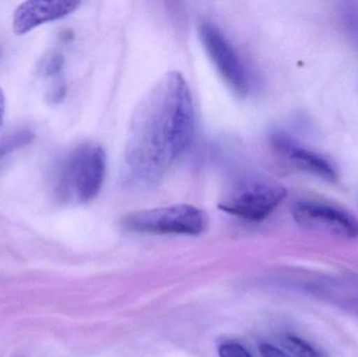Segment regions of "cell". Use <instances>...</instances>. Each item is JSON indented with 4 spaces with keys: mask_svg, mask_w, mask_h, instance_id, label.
I'll return each instance as SVG.
<instances>
[{
    "mask_svg": "<svg viewBox=\"0 0 358 357\" xmlns=\"http://www.w3.org/2000/svg\"><path fill=\"white\" fill-rule=\"evenodd\" d=\"M206 212L194 205H176L134 212L124 217L127 231L142 234H201L208 226Z\"/></svg>",
    "mask_w": 358,
    "mask_h": 357,
    "instance_id": "277c9868",
    "label": "cell"
},
{
    "mask_svg": "<svg viewBox=\"0 0 358 357\" xmlns=\"http://www.w3.org/2000/svg\"><path fill=\"white\" fill-rule=\"evenodd\" d=\"M0 56H1V50H0Z\"/></svg>",
    "mask_w": 358,
    "mask_h": 357,
    "instance_id": "e0dca14e",
    "label": "cell"
},
{
    "mask_svg": "<svg viewBox=\"0 0 358 357\" xmlns=\"http://www.w3.org/2000/svg\"><path fill=\"white\" fill-rule=\"evenodd\" d=\"M199 36L206 54L225 83L238 96H246L252 87V77L227 36L212 22L201 23Z\"/></svg>",
    "mask_w": 358,
    "mask_h": 357,
    "instance_id": "5b68a950",
    "label": "cell"
},
{
    "mask_svg": "<svg viewBox=\"0 0 358 357\" xmlns=\"http://www.w3.org/2000/svg\"><path fill=\"white\" fill-rule=\"evenodd\" d=\"M64 66V57L61 54H54L44 61L41 67L42 75L45 77L58 75Z\"/></svg>",
    "mask_w": 358,
    "mask_h": 357,
    "instance_id": "7c38bea8",
    "label": "cell"
},
{
    "mask_svg": "<svg viewBox=\"0 0 358 357\" xmlns=\"http://www.w3.org/2000/svg\"><path fill=\"white\" fill-rule=\"evenodd\" d=\"M195 133L191 90L178 71L165 73L141 100L129 124L123 174L126 184L148 188L187 152Z\"/></svg>",
    "mask_w": 358,
    "mask_h": 357,
    "instance_id": "6da1fadb",
    "label": "cell"
},
{
    "mask_svg": "<svg viewBox=\"0 0 358 357\" xmlns=\"http://www.w3.org/2000/svg\"><path fill=\"white\" fill-rule=\"evenodd\" d=\"M294 221L305 230L338 238H358V220L341 207L313 201H296L292 207Z\"/></svg>",
    "mask_w": 358,
    "mask_h": 357,
    "instance_id": "8992f818",
    "label": "cell"
},
{
    "mask_svg": "<svg viewBox=\"0 0 358 357\" xmlns=\"http://www.w3.org/2000/svg\"><path fill=\"white\" fill-rule=\"evenodd\" d=\"M4 115H6V96L3 90L0 88V126L3 124Z\"/></svg>",
    "mask_w": 358,
    "mask_h": 357,
    "instance_id": "2e32d148",
    "label": "cell"
},
{
    "mask_svg": "<svg viewBox=\"0 0 358 357\" xmlns=\"http://www.w3.org/2000/svg\"><path fill=\"white\" fill-rule=\"evenodd\" d=\"M283 345L288 354L294 357H325L308 342L296 335H286L283 337Z\"/></svg>",
    "mask_w": 358,
    "mask_h": 357,
    "instance_id": "30bf717a",
    "label": "cell"
},
{
    "mask_svg": "<svg viewBox=\"0 0 358 357\" xmlns=\"http://www.w3.org/2000/svg\"><path fill=\"white\" fill-rule=\"evenodd\" d=\"M66 94V86L64 83H59L52 88V92H50V100L52 102L58 103L64 99Z\"/></svg>",
    "mask_w": 358,
    "mask_h": 357,
    "instance_id": "9a60e30c",
    "label": "cell"
},
{
    "mask_svg": "<svg viewBox=\"0 0 358 357\" xmlns=\"http://www.w3.org/2000/svg\"><path fill=\"white\" fill-rule=\"evenodd\" d=\"M287 191L277 182L261 178H244L223 194L218 207L233 216L259 222L266 219L285 199Z\"/></svg>",
    "mask_w": 358,
    "mask_h": 357,
    "instance_id": "3957f363",
    "label": "cell"
},
{
    "mask_svg": "<svg viewBox=\"0 0 358 357\" xmlns=\"http://www.w3.org/2000/svg\"><path fill=\"white\" fill-rule=\"evenodd\" d=\"M259 351H260L262 357H294L290 356L288 352L275 347V346L271 345V344H261L259 346Z\"/></svg>",
    "mask_w": 358,
    "mask_h": 357,
    "instance_id": "5bb4252c",
    "label": "cell"
},
{
    "mask_svg": "<svg viewBox=\"0 0 358 357\" xmlns=\"http://www.w3.org/2000/svg\"><path fill=\"white\" fill-rule=\"evenodd\" d=\"M273 148L285 157L292 165L299 169L307 172L315 177L321 178L328 182H336L338 178V171L325 156L299 144L294 138L285 132H271L269 136Z\"/></svg>",
    "mask_w": 358,
    "mask_h": 357,
    "instance_id": "52a82bcc",
    "label": "cell"
},
{
    "mask_svg": "<svg viewBox=\"0 0 358 357\" xmlns=\"http://www.w3.org/2000/svg\"><path fill=\"white\" fill-rule=\"evenodd\" d=\"M80 2L73 0L22 2L13 15V29L17 35H24L46 22L59 20L79 8Z\"/></svg>",
    "mask_w": 358,
    "mask_h": 357,
    "instance_id": "ba28073f",
    "label": "cell"
},
{
    "mask_svg": "<svg viewBox=\"0 0 358 357\" xmlns=\"http://www.w3.org/2000/svg\"><path fill=\"white\" fill-rule=\"evenodd\" d=\"M106 175V154L100 145L84 143L64 155L56 169L55 194L65 203H90L96 198Z\"/></svg>",
    "mask_w": 358,
    "mask_h": 357,
    "instance_id": "7a4b0ae2",
    "label": "cell"
},
{
    "mask_svg": "<svg viewBox=\"0 0 358 357\" xmlns=\"http://www.w3.org/2000/svg\"><path fill=\"white\" fill-rule=\"evenodd\" d=\"M34 138L35 134L29 129L18 130L0 138V161L8 156L10 153L31 144Z\"/></svg>",
    "mask_w": 358,
    "mask_h": 357,
    "instance_id": "9c48e42d",
    "label": "cell"
},
{
    "mask_svg": "<svg viewBox=\"0 0 358 357\" xmlns=\"http://www.w3.org/2000/svg\"><path fill=\"white\" fill-rule=\"evenodd\" d=\"M343 19L345 27L348 29L351 37L358 44V8L355 4L347 3L342 8Z\"/></svg>",
    "mask_w": 358,
    "mask_h": 357,
    "instance_id": "8fae6325",
    "label": "cell"
},
{
    "mask_svg": "<svg viewBox=\"0 0 358 357\" xmlns=\"http://www.w3.org/2000/svg\"><path fill=\"white\" fill-rule=\"evenodd\" d=\"M218 354L220 357H252L243 346L235 342H227L219 346Z\"/></svg>",
    "mask_w": 358,
    "mask_h": 357,
    "instance_id": "4fadbf2b",
    "label": "cell"
}]
</instances>
